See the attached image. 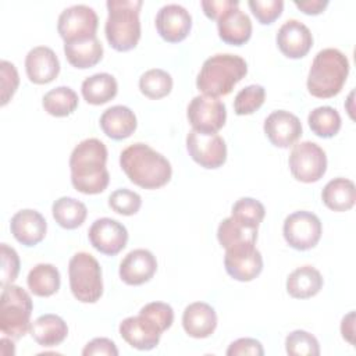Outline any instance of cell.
<instances>
[{
	"mask_svg": "<svg viewBox=\"0 0 356 356\" xmlns=\"http://www.w3.org/2000/svg\"><path fill=\"white\" fill-rule=\"evenodd\" d=\"M264 134L277 147L292 146L302 135L300 120L285 110H275L264 120Z\"/></svg>",
	"mask_w": 356,
	"mask_h": 356,
	"instance_id": "17",
	"label": "cell"
},
{
	"mask_svg": "<svg viewBox=\"0 0 356 356\" xmlns=\"http://www.w3.org/2000/svg\"><path fill=\"white\" fill-rule=\"evenodd\" d=\"M323 288L320 271L312 266H302L293 270L286 278V292L295 299H309Z\"/></svg>",
	"mask_w": 356,
	"mask_h": 356,
	"instance_id": "26",
	"label": "cell"
},
{
	"mask_svg": "<svg viewBox=\"0 0 356 356\" xmlns=\"http://www.w3.org/2000/svg\"><path fill=\"white\" fill-rule=\"evenodd\" d=\"M1 254V286L13 284L19 273V257L15 249L10 248L7 243L0 245Z\"/></svg>",
	"mask_w": 356,
	"mask_h": 356,
	"instance_id": "41",
	"label": "cell"
},
{
	"mask_svg": "<svg viewBox=\"0 0 356 356\" xmlns=\"http://www.w3.org/2000/svg\"><path fill=\"white\" fill-rule=\"evenodd\" d=\"M349 74V61L338 49L320 50L307 75V90L312 96L330 99L337 96L343 88Z\"/></svg>",
	"mask_w": 356,
	"mask_h": 356,
	"instance_id": "4",
	"label": "cell"
},
{
	"mask_svg": "<svg viewBox=\"0 0 356 356\" xmlns=\"http://www.w3.org/2000/svg\"><path fill=\"white\" fill-rule=\"evenodd\" d=\"M186 150L203 168H218L227 160V145L218 134H203L191 129L186 135Z\"/></svg>",
	"mask_w": 356,
	"mask_h": 356,
	"instance_id": "12",
	"label": "cell"
},
{
	"mask_svg": "<svg viewBox=\"0 0 356 356\" xmlns=\"http://www.w3.org/2000/svg\"><path fill=\"white\" fill-rule=\"evenodd\" d=\"M266 99V90L261 85H249L238 92L234 100V110L238 115H248L257 111Z\"/></svg>",
	"mask_w": 356,
	"mask_h": 356,
	"instance_id": "38",
	"label": "cell"
},
{
	"mask_svg": "<svg viewBox=\"0 0 356 356\" xmlns=\"http://www.w3.org/2000/svg\"><path fill=\"white\" fill-rule=\"evenodd\" d=\"M51 213L53 218L60 227L65 229H75L83 224L88 216V209L82 202L74 197L63 196L53 203Z\"/></svg>",
	"mask_w": 356,
	"mask_h": 356,
	"instance_id": "31",
	"label": "cell"
},
{
	"mask_svg": "<svg viewBox=\"0 0 356 356\" xmlns=\"http://www.w3.org/2000/svg\"><path fill=\"white\" fill-rule=\"evenodd\" d=\"M10 229L19 243L35 246L43 241L47 231V222L39 211L24 209L11 217Z\"/></svg>",
	"mask_w": 356,
	"mask_h": 356,
	"instance_id": "20",
	"label": "cell"
},
{
	"mask_svg": "<svg viewBox=\"0 0 356 356\" xmlns=\"http://www.w3.org/2000/svg\"><path fill=\"white\" fill-rule=\"evenodd\" d=\"M68 277L75 299L82 303H95L100 299L103 293L102 268L90 253L78 252L70 259Z\"/></svg>",
	"mask_w": 356,
	"mask_h": 356,
	"instance_id": "7",
	"label": "cell"
},
{
	"mask_svg": "<svg viewBox=\"0 0 356 356\" xmlns=\"http://www.w3.org/2000/svg\"><path fill=\"white\" fill-rule=\"evenodd\" d=\"M218 36L222 42L232 46H242L252 36V21L239 6L228 8L217 19Z\"/></svg>",
	"mask_w": 356,
	"mask_h": 356,
	"instance_id": "22",
	"label": "cell"
},
{
	"mask_svg": "<svg viewBox=\"0 0 356 356\" xmlns=\"http://www.w3.org/2000/svg\"><path fill=\"white\" fill-rule=\"evenodd\" d=\"M246 74L248 64L241 56L218 53L203 63L196 78V88L203 95L218 99L231 93Z\"/></svg>",
	"mask_w": 356,
	"mask_h": 356,
	"instance_id": "3",
	"label": "cell"
},
{
	"mask_svg": "<svg viewBox=\"0 0 356 356\" xmlns=\"http://www.w3.org/2000/svg\"><path fill=\"white\" fill-rule=\"evenodd\" d=\"M118 85L115 78L107 72H99L88 76L81 86L83 99L93 106H100L115 97Z\"/></svg>",
	"mask_w": 356,
	"mask_h": 356,
	"instance_id": "29",
	"label": "cell"
},
{
	"mask_svg": "<svg viewBox=\"0 0 356 356\" xmlns=\"http://www.w3.org/2000/svg\"><path fill=\"white\" fill-rule=\"evenodd\" d=\"M90 245L106 256H115L128 242L127 228L117 220L103 217L97 218L88 232Z\"/></svg>",
	"mask_w": 356,
	"mask_h": 356,
	"instance_id": "14",
	"label": "cell"
},
{
	"mask_svg": "<svg viewBox=\"0 0 356 356\" xmlns=\"http://www.w3.org/2000/svg\"><path fill=\"white\" fill-rule=\"evenodd\" d=\"M284 238L288 245L296 250H309L314 248L323 234L320 218L306 210L289 214L284 221Z\"/></svg>",
	"mask_w": 356,
	"mask_h": 356,
	"instance_id": "10",
	"label": "cell"
},
{
	"mask_svg": "<svg viewBox=\"0 0 356 356\" xmlns=\"http://www.w3.org/2000/svg\"><path fill=\"white\" fill-rule=\"evenodd\" d=\"M157 260L147 249L131 250L120 263V278L127 285H142L153 278Z\"/></svg>",
	"mask_w": 356,
	"mask_h": 356,
	"instance_id": "19",
	"label": "cell"
},
{
	"mask_svg": "<svg viewBox=\"0 0 356 356\" xmlns=\"http://www.w3.org/2000/svg\"><path fill=\"white\" fill-rule=\"evenodd\" d=\"M288 163L293 178L305 184L317 182L327 171L325 152L310 140L296 143L291 150Z\"/></svg>",
	"mask_w": 356,
	"mask_h": 356,
	"instance_id": "8",
	"label": "cell"
},
{
	"mask_svg": "<svg viewBox=\"0 0 356 356\" xmlns=\"http://www.w3.org/2000/svg\"><path fill=\"white\" fill-rule=\"evenodd\" d=\"M25 70L31 82L44 85L58 75L60 61L50 47L36 46L25 57Z\"/></svg>",
	"mask_w": 356,
	"mask_h": 356,
	"instance_id": "21",
	"label": "cell"
},
{
	"mask_svg": "<svg viewBox=\"0 0 356 356\" xmlns=\"http://www.w3.org/2000/svg\"><path fill=\"white\" fill-rule=\"evenodd\" d=\"M42 104L50 115L67 117L76 110L78 95L68 86H57L43 96Z\"/></svg>",
	"mask_w": 356,
	"mask_h": 356,
	"instance_id": "33",
	"label": "cell"
},
{
	"mask_svg": "<svg viewBox=\"0 0 356 356\" xmlns=\"http://www.w3.org/2000/svg\"><path fill=\"white\" fill-rule=\"evenodd\" d=\"M307 122L310 129L320 138H332L341 129V115L330 106H320L312 110Z\"/></svg>",
	"mask_w": 356,
	"mask_h": 356,
	"instance_id": "34",
	"label": "cell"
},
{
	"mask_svg": "<svg viewBox=\"0 0 356 356\" xmlns=\"http://www.w3.org/2000/svg\"><path fill=\"white\" fill-rule=\"evenodd\" d=\"M108 206L118 214L132 216L136 214L142 206V197L127 188L117 189L108 196Z\"/></svg>",
	"mask_w": 356,
	"mask_h": 356,
	"instance_id": "39",
	"label": "cell"
},
{
	"mask_svg": "<svg viewBox=\"0 0 356 356\" xmlns=\"http://www.w3.org/2000/svg\"><path fill=\"white\" fill-rule=\"evenodd\" d=\"M275 40L281 53L289 58L305 57L313 46L310 29L298 19L284 22L277 32Z\"/></svg>",
	"mask_w": 356,
	"mask_h": 356,
	"instance_id": "18",
	"label": "cell"
},
{
	"mask_svg": "<svg viewBox=\"0 0 356 356\" xmlns=\"http://www.w3.org/2000/svg\"><path fill=\"white\" fill-rule=\"evenodd\" d=\"M217 239L224 249H229L232 246L245 245V243H256L257 229L248 228L238 222L232 217L224 218L217 229Z\"/></svg>",
	"mask_w": 356,
	"mask_h": 356,
	"instance_id": "32",
	"label": "cell"
},
{
	"mask_svg": "<svg viewBox=\"0 0 356 356\" xmlns=\"http://www.w3.org/2000/svg\"><path fill=\"white\" fill-rule=\"evenodd\" d=\"M139 313L152 318L163 331H167L174 321V310L164 302H150L145 305Z\"/></svg>",
	"mask_w": 356,
	"mask_h": 356,
	"instance_id": "42",
	"label": "cell"
},
{
	"mask_svg": "<svg viewBox=\"0 0 356 356\" xmlns=\"http://www.w3.org/2000/svg\"><path fill=\"white\" fill-rule=\"evenodd\" d=\"M32 338L44 348L60 345L68 335L67 323L57 314H42L31 324Z\"/></svg>",
	"mask_w": 356,
	"mask_h": 356,
	"instance_id": "25",
	"label": "cell"
},
{
	"mask_svg": "<svg viewBox=\"0 0 356 356\" xmlns=\"http://www.w3.org/2000/svg\"><path fill=\"white\" fill-rule=\"evenodd\" d=\"M248 6L256 19L263 25L273 24L284 10L282 0H249Z\"/></svg>",
	"mask_w": 356,
	"mask_h": 356,
	"instance_id": "40",
	"label": "cell"
},
{
	"mask_svg": "<svg viewBox=\"0 0 356 356\" xmlns=\"http://www.w3.org/2000/svg\"><path fill=\"white\" fill-rule=\"evenodd\" d=\"M82 355L83 356H95V355L117 356L118 349H117L115 343L108 338H95L85 345Z\"/></svg>",
	"mask_w": 356,
	"mask_h": 356,
	"instance_id": "45",
	"label": "cell"
},
{
	"mask_svg": "<svg viewBox=\"0 0 356 356\" xmlns=\"http://www.w3.org/2000/svg\"><path fill=\"white\" fill-rule=\"evenodd\" d=\"M182 325L189 337L197 339L207 338L217 327L216 310L209 303L193 302L184 310Z\"/></svg>",
	"mask_w": 356,
	"mask_h": 356,
	"instance_id": "23",
	"label": "cell"
},
{
	"mask_svg": "<svg viewBox=\"0 0 356 356\" xmlns=\"http://www.w3.org/2000/svg\"><path fill=\"white\" fill-rule=\"evenodd\" d=\"M26 284L33 295L47 298L58 291L60 273L53 264L39 263L33 268H31L26 277Z\"/></svg>",
	"mask_w": 356,
	"mask_h": 356,
	"instance_id": "30",
	"label": "cell"
},
{
	"mask_svg": "<svg viewBox=\"0 0 356 356\" xmlns=\"http://www.w3.org/2000/svg\"><path fill=\"white\" fill-rule=\"evenodd\" d=\"M97 26L96 11L85 4H75L63 10L57 21V31L64 43L95 38Z\"/></svg>",
	"mask_w": 356,
	"mask_h": 356,
	"instance_id": "9",
	"label": "cell"
},
{
	"mask_svg": "<svg viewBox=\"0 0 356 356\" xmlns=\"http://www.w3.org/2000/svg\"><path fill=\"white\" fill-rule=\"evenodd\" d=\"M285 350L291 356H318L320 345L313 334L305 330H295L285 338Z\"/></svg>",
	"mask_w": 356,
	"mask_h": 356,
	"instance_id": "37",
	"label": "cell"
},
{
	"mask_svg": "<svg viewBox=\"0 0 356 356\" xmlns=\"http://www.w3.org/2000/svg\"><path fill=\"white\" fill-rule=\"evenodd\" d=\"M33 305L29 293L18 285L3 288L0 298V331L11 338H22L31 328V313Z\"/></svg>",
	"mask_w": 356,
	"mask_h": 356,
	"instance_id": "6",
	"label": "cell"
},
{
	"mask_svg": "<svg viewBox=\"0 0 356 356\" xmlns=\"http://www.w3.org/2000/svg\"><path fill=\"white\" fill-rule=\"evenodd\" d=\"M0 76H1L0 78V81H1V106H6L18 88L19 76H18V71H17L15 65L6 60H1V63H0Z\"/></svg>",
	"mask_w": 356,
	"mask_h": 356,
	"instance_id": "43",
	"label": "cell"
},
{
	"mask_svg": "<svg viewBox=\"0 0 356 356\" xmlns=\"http://www.w3.org/2000/svg\"><path fill=\"white\" fill-rule=\"evenodd\" d=\"M328 0H303V1H298L295 0L293 4L305 14L307 15H317L321 14L327 6H328Z\"/></svg>",
	"mask_w": 356,
	"mask_h": 356,
	"instance_id": "47",
	"label": "cell"
},
{
	"mask_svg": "<svg viewBox=\"0 0 356 356\" xmlns=\"http://www.w3.org/2000/svg\"><path fill=\"white\" fill-rule=\"evenodd\" d=\"M139 89L146 97L157 100L170 95L172 89V78L161 68H152L139 78Z\"/></svg>",
	"mask_w": 356,
	"mask_h": 356,
	"instance_id": "35",
	"label": "cell"
},
{
	"mask_svg": "<svg viewBox=\"0 0 356 356\" xmlns=\"http://www.w3.org/2000/svg\"><path fill=\"white\" fill-rule=\"evenodd\" d=\"M102 131L114 140H121L131 136L136 129V115L127 106H113L100 115Z\"/></svg>",
	"mask_w": 356,
	"mask_h": 356,
	"instance_id": "24",
	"label": "cell"
},
{
	"mask_svg": "<svg viewBox=\"0 0 356 356\" xmlns=\"http://www.w3.org/2000/svg\"><path fill=\"white\" fill-rule=\"evenodd\" d=\"M64 54L67 61L79 70H86L96 65L103 57V44L97 36L64 43Z\"/></svg>",
	"mask_w": 356,
	"mask_h": 356,
	"instance_id": "27",
	"label": "cell"
},
{
	"mask_svg": "<svg viewBox=\"0 0 356 356\" xmlns=\"http://www.w3.org/2000/svg\"><path fill=\"white\" fill-rule=\"evenodd\" d=\"M107 147L96 138L79 142L70 156L71 184L85 195H96L103 192L110 181L106 168Z\"/></svg>",
	"mask_w": 356,
	"mask_h": 356,
	"instance_id": "1",
	"label": "cell"
},
{
	"mask_svg": "<svg viewBox=\"0 0 356 356\" xmlns=\"http://www.w3.org/2000/svg\"><path fill=\"white\" fill-rule=\"evenodd\" d=\"M192 17L179 4H165L156 15V29L159 35L170 43L182 42L191 32Z\"/></svg>",
	"mask_w": 356,
	"mask_h": 356,
	"instance_id": "16",
	"label": "cell"
},
{
	"mask_svg": "<svg viewBox=\"0 0 356 356\" xmlns=\"http://www.w3.org/2000/svg\"><path fill=\"white\" fill-rule=\"evenodd\" d=\"M140 0H108L106 3L108 15L106 19V38L117 51H128L136 47L140 39L139 11Z\"/></svg>",
	"mask_w": 356,
	"mask_h": 356,
	"instance_id": "5",
	"label": "cell"
},
{
	"mask_svg": "<svg viewBox=\"0 0 356 356\" xmlns=\"http://www.w3.org/2000/svg\"><path fill=\"white\" fill-rule=\"evenodd\" d=\"M121 338L135 349L150 350L160 342L164 332L152 318L145 314L131 316L120 323Z\"/></svg>",
	"mask_w": 356,
	"mask_h": 356,
	"instance_id": "15",
	"label": "cell"
},
{
	"mask_svg": "<svg viewBox=\"0 0 356 356\" xmlns=\"http://www.w3.org/2000/svg\"><path fill=\"white\" fill-rule=\"evenodd\" d=\"M202 8L207 18L210 19H218L228 8L239 6V1L236 0H203Z\"/></svg>",
	"mask_w": 356,
	"mask_h": 356,
	"instance_id": "46",
	"label": "cell"
},
{
	"mask_svg": "<svg viewBox=\"0 0 356 356\" xmlns=\"http://www.w3.org/2000/svg\"><path fill=\"white\" fill-rule=\"evenodd\" d=\"M266 214L264 206L253 197L238 199L231 210V217L248 228H256L263 221Z\"/></svg>",
	"mask_w": 356,
	"mask_h": 356,
	"instance_id": "36",
	"label": "cell"
},
{
	"mask_svg": "<svg viewBox=\"0 0 356 356\" xmlns=\"http://www.w3.org/2000/svg\"><path fill=\"white\" fill-rule=\"evenodd\" d=\"M192 129L203 134H217L225 124V104L217 97L199 95L195 96L186 111Z\"/></svg>",
	"mask_w": 356,
	"mask_h": 356,
	"instance_id": "11",
	"label": "cell"
},
{
	"mask_svg": "<svg viewBox=\"0 0 356 356\" xmlns=\"http://www.w3.org/2000/svg\"><path fill=\"white\" fill-rule=\"evenodd\" d=\"M227 355L228 356H243V355L263 356L264 349L261 342L254 338H239L228 346Z\"/></svg>",
	"mask_w": 356,
	"mask_h": 356,
	"instance_id": "44",
	"label": "cell"
},
{
	"mask_svg": "<svg viewBox=\"0 0 356 356\" xmlns=\"http://www.w3.org/2000/svg\"><path fill=\"white\" fill-rule=\"evenodd\" d=\"M224 266L229 277L241 282H248L261 273L263 257L253 243L238 245L225 249Z\"/></svg>",
	"mask_w": 356,
	"mask_h": 356,
	"instance_id": "13",
	"label": "cell"
},
{
	"mask_svg": "<svg viewBox=\"0 0 356 356\" xmlns=\"http://www.w3.org/2000/svg\"><path fill=\"white\" fill-rule=\"evenodd\" d=\"M341 334L343 339H346L349 343H355V312H349L341 323Z\"/></svg>",
	"mask_w": 356,
	"mask_h": 356,
	"instance_id": "48",
	"label": "cell"
},
{
	"mask_svg": "<svg viewBox=\"0 0 356 356\" xmlns=\"http://www.w3.org/2000/svg\"><path fill=\"white\" fill-rule=\"evenodd\" d=\"M120 165L131 182L143 189H157L170 182V161L146 143H134L120 154Z\"/></svg>",
	"mask_w": 356,
	"mask_h": 356,
	"instance_id": "2",
	"label": "cell"
},
{
	"mask_svg": "<svg viewBox=\"0 0 356 356\" xmlns=\"http://www.w3.org/2000/svg\"><path fill=\"white\" fill-rule=\"evenodd\" d=\"M323 203L334 211H346L353 207L356 200L355 184L348 178H334L321 192Z\"/></svg>",
	"mask_w": 356,
	"mask_h": 356,
	"instance_id": "28",
	"label": "cell"
}]
</instances>
